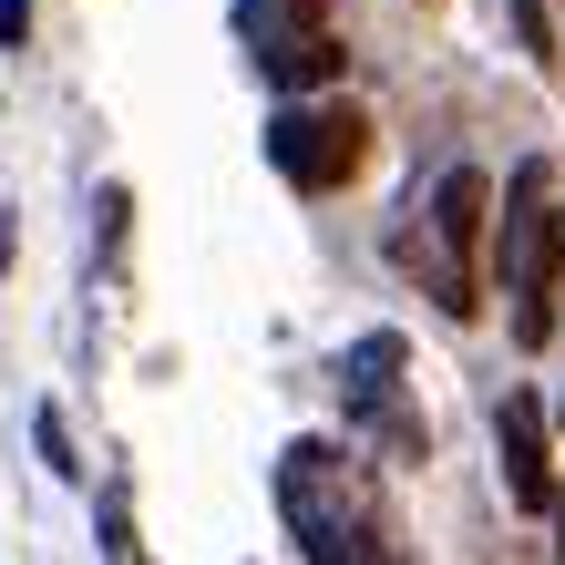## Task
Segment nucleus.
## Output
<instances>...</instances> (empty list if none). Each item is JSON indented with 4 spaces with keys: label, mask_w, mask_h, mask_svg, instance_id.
<instances>
[{
    "label": "nucleus",
    "mask_w": 565,
    "mask_h": 565,
    "mask_svg": "<svg viewBox=\"0 0 565 565\" xmlns=\"http://www.w3.org/2000/svg\"><path fill=\"white\" fill-rule=\"evenodd\" d=\"M493 268L514 288V340L545 350L555 329V288H565V195H555V164L524 154L504 195H493Z\"/></svg>",
    "instance_id": "obj_1"
},
{
    "label": "nucleus",
    "mask_w": 565,
    "mask_h": 565,
    "mask_svg": "<svg viewBox=\"0 0 565 565\" xmlns=\"http://www.w3.org/2000/svg\"><path fill=\"white\" fill-rule=\"evenodd\" d=\"M278 514H288V535H298V555H309V565H340L350 535L371 524L350 462L329 452V443H288V452H278Z\"/></svg>",
    "instance_id": "obj_2"
},
{
    "label": "nucleus",
    "mask_w": 565,
    "mask_h": 565,
    "mask_svg": "<svg viewBox=\"0 0 565 565\" xmlns=\"http://www.w3.org/2000/svg\"><path fill=\"white\" fill-rule=\"evenodd\" d=\"M360 154H371V114L360 104H298L268 124V164L298 185V195H340L350 175H360Z\"/></svg>",
    "instance_id": "obj_3"
},
{
    "label": "nucleus",
    "mask_w": 565,
    "mask_h": 565,
    "mask_svg": "<svg viewBox=\"0 0 565 565\" xmlns=\"http://www.w3.org/2000/svg\"><path fill=\"white\" fill-rule=\"evenodd\" d=\"M329 0H237V31H247V52H257V73H268L278 93H319V83H340V42L319 31Z\"/></svg>",
    "instance_id": "obj_4"
},
{
    "label": "nucleus",
    "mask_w": 565,
    "mask_h": 565,
    "mask_svg": "<svg viewBox=\"0 0 565 565\" xmlns=\"http://www.w3.org/2000/svg\"><path fill=\"white\" fill-rule=\"evenodd\" d=\"M412 350H402V329H371V340H350L340 350V402L371 422V431H391V452L402 462H422V412H412Z\"/></svg>",
    "instance_id": "obj_5"
},
{
    "label": "nucleus",
    "mask_w": 565,
    "mask_h": 565,
    "mask_svg": "<svg viewBox=\"0 0 565 565\" xmlns=\"http://www.w3.org/2000/svg\"><path fill=\"white\" fill-rule=\"evenodd\" d=\"M422 247L473 288V257L493 247V175H483V164H452V175L431 185V237H422Z\"/></svg>",
    "instance_id": "obj_6"
},
{
    "label": "nucleus",
    "mask_w": 565,
    "mask_h": 565,
    "mask_svg": "<svg viewBox=\"0 0 565 565\" xmlns=\"http://www.w3.org/2000/svg\"><path fill=\"white\" fill-rule=\"evenodd\" d=\"M493 452H504L514 514H545L555 504V473H545V412H535V391H514V402L493 412Z\"/></svg>",
    "instance_id": "obj_7"
},
{
    "label": "nucleus",
    "mask_w": 565,
    "mask_h": 565,
    "mask_svg": "<svg viewBox=\"0 0 565 565\" xmlns=\"http://www.w3.org/2000/svg\"><path fill=\"white\" fill-rule=\"evenodd\" d=\"M93 524H104V565H135V514H124V483H104Z\"/></svg>",
    "instance_id": "obj_8"
},
{
    "label": "nucleus",
    "mask_w": 565,
    "mask_h": 565,
    "mask_svg": "<svg viewBox=\"0 0 565 565\" xmlns=\"http://www.w3.org/2000/svg\"><path fill=\"white\" fill-rule=\"evenodd\" d=\"M31 443H42V462H52V483H73V473H83V462H73V431H62V412H52V402L31 412Z\"/></svg>",
    "instance_id": "obj_9"
},
{
    "label": "nucleus",
    "mask_w": 565,
    "mask_h": 565,
    "mask_svg": "<svg viewBox=\"0 0 565 565\" xmlns=\"http://www.w3.org/2000/svg\"><path fill=\"white\" fill-rule=\"evenodd\" d=\"M93 216H104L93 237H104V257H114V247H124V216H135V195H124V185H104V195H93Z\"/></svg>",
    "instance_id": "obj_10"
},
{
    "label": "nucleus",
    "mask_w": 565,
    "mask_h": 565,
    "mask_svg": "<svg viewBox=\"0 0 565 565\" xmlns=\"http://www.w3.org/2000/svg\"><path fill=\"white\" fill-rule=\"evenodd\" d=\"M340 565H402V545H391V535H381V524H360V535H350V555H340Z\"/></svg>",
    "instance_id": "obj_11"
},
{
    "label": "nucleus",
    "mask_w": 565,
    "mask_h": 565,
    "mask_svg": "<svg viewBox=\"0 0 565 565\" xmlns=\"http://www.w3.org/2000/svg\"><path fill=\"white\" fill-rule=\"evenodd\" d=\"M31 42V0H0V52H21Z\"/></svg>",
    "instance_id": "obj_12"
},
{
    "label": "nucleus",
    "mask_w": 565,
    "mask_h": 565,
    "mask_svg": "<svg viewBox=\"0 0 565 565\" xmlns=\"http://www.w3.org/2000/svg\"><path fill=\"white\" fill-rule=\"evenodd\" d=\"M514 21H524V42L545 52V31H555V21H545V0H514Z\"/></svg>",
    "instance_id": "obj_13"
},
{
    "label": "nucleus",
    "mask_w": 565,
    "mask_h": 565,
    "mask_svg": "<svg viewBox=\"0 0 565 565\" xmlns=\"http://www.w3.org/2000/svg\"><path fill=\"white\" fill-rule=\"evenodd\" d=\"M545 514H555V555H565V483H555V504H545Z\"/></svg>",
    "instance_id": "obj_14"
}]
</instances>
